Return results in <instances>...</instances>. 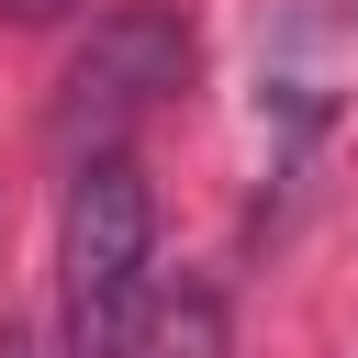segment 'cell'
<instances>
[{
    "instance_id": "cell-1",
    "label": "cell",
    "mask_w": 358,
    "mask_h": 358,
    "mask_svg": "<svg viewBox=\"0 0 358 358\" xmlns=\"http://www.w3.org/2000/svg\"><path fill=\"white\" fill-rule=\"evenodd\" d=\"M145 313H157V201L134 179V157H78L67 201H56V324L67 358H145Z\"/></svg>"
},
{
    "instance_id": "cell-2",
    "label": "cell",
    "mask_w": 358,
    "mask_h": 358,
    "mask_svg": "<svg viewBox=\"0 0 358 358\" xmlns=\"http://www.w3.org/2000/svg\"><path fill=\"white\" fill-rule=\"evenodd\" d=\"M179 67H190V34L168 22V11H112L90 45H78V67H67V101H56V134H67V157H112L168 90H179Z\"/></svg>"
},
{
    "instance_id": "cell-4",
    "label": "cell",
    "mask_w": 358,
    "mask_h": 358,
    "mask_svg": "<svg viewBox=\"0 0 358 358\" xmlns=\"http://www.w3.org/2000/svg\"><path fill=\"white\" fill-rule=\"evenodd\" d=\"M78 0H0V22H67Z\"/></svg>"
},
{
    "instance_id": "cell-5",
    "label": "cell",
    "mask_w": 358,
    "mask_h": 358,
    "mask_svg": "<svg viewBox=\"0 0 358 358\" xmlns=\"http://www.w3.org/2000/svg\"><path fill=\"white\" fill-rule=\"evenodd\" d=\"M0 358H45V347H34V336H0Z\"/></svg>"
},
{
    "instance_id": "cell-3",
    "label": "cell",
    "mask_w": 358,
    "mask_h": 358,
    "mask_svg": "<svg viewBox=\"0 0 358 358\" xmlns=\"http://www.w3.org/2000/svg\"><path fill=\"white\" fill-rule=\"evenodd\" d=\"M145 358H235V336H224V291L213 280H157V313H145Z\"/></svg>"
}]
</instances>
